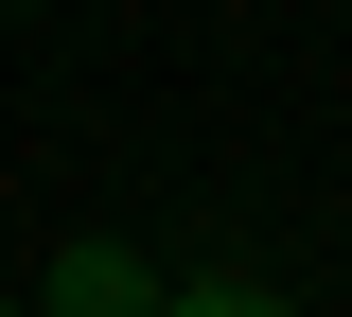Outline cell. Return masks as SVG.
Instances as JSON below:
<instances>
[{
	"label": "cell",
	"mask_w": 352,
	"mask_h": 317,
	"mask_svg": "<svg viewBox=\"0 0 352 317\" xmlns=\"http://www.w3.org/2000/svg\"><path fill=\"white\" fill-rule=\"evenodd\" d=\"M53 317H159V265H141L124 229H71L53 247Z\"/></svg>",
	"instance_id": "cell-1"
},
{
	"label": "cell",
	"mask_w": 352,
	"mask_h": 317,
	"mask_svg": "<svg viewBox=\"0 0 352 317\" xmlns=\"http://www.w3.org/2000/svg\"><path fill=\"white\" fill-rule=\"evenodd\" d=\"M0 317H18V300H0Z\"/></svg>",
	"instance_id": "cell-3"
},
{
	"label": "cell",
	"mask_w": 352,
	"mask_h": 317,
	"mask_svg": "<svg viewBox=\"0 0 352 317\" xmlns=\"http://www.w3.org/2000/svg\"><path fill=\"white\" fill-rule=\"evenodd\" d=\"M159 317H300L282 282H159Z\"/></svg>",
	"instance_id": "cell-2"
}]
</instances>
